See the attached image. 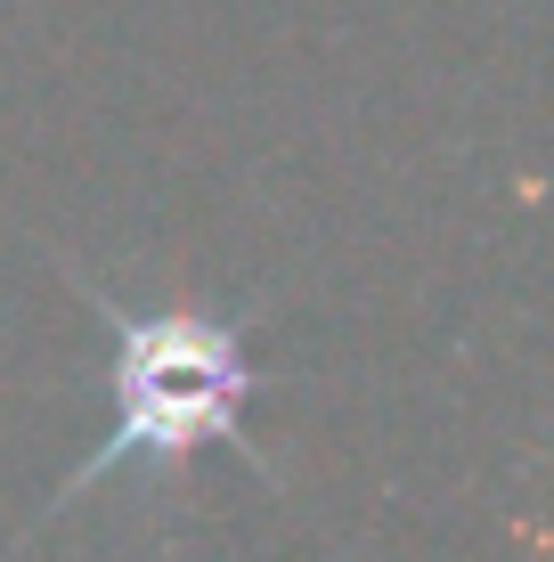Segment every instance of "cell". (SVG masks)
<instances>
[{
  "mask_svg": "<svg viewBox=\"0 0 554 562\" xmlns=\"http://www.w3.org/2000/svg\"><path fill=\"white\" fill-rule=\"evenodd\" d=\"M114 310V302H99ZM114 342H123V416L114 432L90 449V464L74 473V490L99 473H123V464H156V473H180L221 424H237L245 400V342L237 326L196 318V310H147V318H123L114 310Z\"/></svg>",
  "mask_w": 554,
  "mask_h": 562,
  "instance_id": "cell-1",
  "label": "cell"
}]
</instances>
